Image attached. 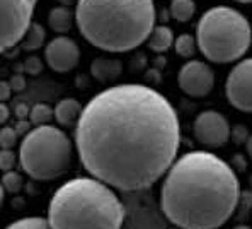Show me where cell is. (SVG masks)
<instances>
[{
  "label": "cell",
  "instance_id": "cell-1",
  "mask_svg": "<svg viewBox=\"0 0 252 229\" xmlns=\"http://www.w3.org/2000/svg\"><path fill=\"white\" fill-rule=\"evenodd\" d=\"M179 146L176 108L145 84H118L97 92L75 125L84 169L120 191L157 183L174 164Z\"/></svg>",
  "mask_w": 252,
  "mask_h": 229
},
{
  "label": "cell",
  "instance_id": "cell-2",
  "mask_svg": "<svg viewBox=\"0 0 252 229\" xmlns=\"http://www.w3.org/2000/svg\"><path fill=\"white\" fill-rule=\"evenodd\" d=\"M232 164L208 151H191L170 166L160 188V209L179 229H218L240 202Z\"/></svg>",
  "mask_w": 252,
  "mask_h": 229
},
{
  "label": "cell",
  "instance_id": "cell-3",
  "mask_svg": "<svg viewBox=\"0 0 252 229\" xmlns=\"http://www.w3.org/2000/svg\"><path fill=\"white\" fill-rule=\"evenodd\" d=\"M80 35L107 53H125L148 41L155 28L154 0H79Z\"/></svg>",
  "mask_w": 252,
  "mask_h": 229
},
{
  "label": "cell",
  "instance_id": "cell-4",
  "mask_svg": "<svg viewBox=\"0 0 252 229\" xmlns=\"http://www.w3.org/2000/svg\"><path fill=\"white\" fill-rule=\"evenodd\" d=\"M46 219L51 229H121L125 205L109 185L80 176L55 191Z\"/></svg>",
  "mask_w": 252,
  "mask_h": 229
},
{
  "label": "cell",
  "instance_id": "cell-5",
  "mask_svg": "<svg viewBox=\"0 0 252 229\" xmlns=\"http://www.w3.org/2000/svg\"><path fill=\"white\" fill-rule=\"evenodd\" d=\"M198 48L213 64H232L247 53L252 43V29L247 17L232 7L206 10L196 26Z\"/></svg>",
  "mask_w": 252,
  "mask_h": 229
},
{
  "label": "cell",
  "instance_id": "cell-6",
  "mask_svg": "<svg viewBox=\"0 0 252 229\" xmlns=\"http://www.w3.org/2000/svg\"><path fill=\"white\" fill-rule=\"evenodd\" d=\"M73 157V144L58 127H36L22 139L19 164L29 178L36 182H51L65 175Z\"/></svg>",
  "mask_w": 252,
  "mask_h": 229
},
{
  "label": "cell",
  "instance_id": "cell-7",
  "mask_svg": "<svg viewBox=\"0 0 252 229\" xmlns=\"http://www.w3.org/2000/svg\"><path fill=\"white\" fill-rule=\"evenodd\" d=\"M38 0H2V51L12 50L26 38Z\"/></svg>",
  "mask_w": 252,
  "mask_h": 229
},
{
  "label": "cell",
  "instance_id": "cell-8",
  "mask_svg": "<svg viewBox=\"0 0 252 229\" xmlns=\"http://www.w3.org/2000/svg\"><path fill=\"white\" fill-rule=\"evenodd\" d=\"M225 96L235 110L252 113V57L235 65L225 80Z\"/></svg>",
  "mask_w": 252,
  "mask_h": 229
},
{
  "label": "cell",
  "instance_id": "cell-9",
  "mask_svg": "<svg viewBox=\"0 0 252 229\" xmlns=\"http://www.w3.org/2000/svg\"><path fill=\"white\" fill-rule=\"evenodd\" d=\"M194 137L199 144L210 149H220L230 139V125L227 118L215 110H206L196 116L194 125H192Z\"/></svg>",
  "mask_w": 252,
  "mask_h": 229
},
{
  "label": "cell",
  "instance_id": "cell-10",
  "mask_svg": "<svg viewBox=\"0 0 252 229\" xmlns=\"http://www.w3.org/2000/svg\"><path fill=\"white\" fill-rule=\"evenodd\" d=\"M177 84L184 94L191 96V98H205L213 91L215 74L205 62L189 60L181 67Z\"/></svg>",
  "mask_w": 252,
  "mask_h": 229
},
{
  "label": "cell",
  "instance_id": "cell-11",
  "mask_svg": "<svg viewBox=\"0 0 252 229\" xmlns=\"http://www.w3.org/2000/svg\"><path fill=\"white\" fill-rule=\"evenodd\" d=\"M44 60L48 67L58 74L70 72L80 60L79 45L68 36H57L44 48Z\"/></svg>",
  "mask_w": 252,
  "mask_h": 229
},
{
  "label": "cell",
  "instance_id": "cell-12",
  "mask_svg": "<svg viewBox=\"0 0 252 229\" xmlns=\"http://www.w3.org/2000/svg\"><path fill=\"white\" fill-rule=\"evenodd\" d=\"M121 72H123V64L114 57H97L91 64L92 77L102 84L114 82L116 79H120Z\"/></svg>",
  "mask_w": 252,
  "mask_h": 229
},
{
  "label": "cell",
  "instance_id": "cell-13",
  "mask_svg": "<svg viewBox=\"0 0 252 229\" xmlns=\"http://www.w3.org/2000/svg\"><path fill=\"white\" fill-rule=\"evenodd\" d=\"M82 106L75 98H63L55 106V120L62 127H75L82 114Z\"/></svg>",
  "mask_w": 252,
  "mask_h": 229
},
{
  "label": "cell",
  "instance_id": "cell-14",
  "mask_svg": "<svg viewBox=\"0 0 252 229\" xmlns=\"http://www.w3.org/2000/svg\"><path fill=\"white\" fill-rule=\"evenodd\" d=\"M75 23V12L70 10V7L58 5L48 12V24L55 33H68Z\"/></svg>",
  "mask_w": 252,
  "mask_h": 229
},
{
  "label": "cell",
  "instance_id": "cell-15",
  "mask_svg": "<svg viewBox=\"0 0 252 229\" xmlns=\"http://www.w3.org/2000/svg\"><path fill=\"white\" fill-rule=\"evenodd\" d=\"M174 46V33L169 26H155L148 38V48L154 53H165Z\"/></svg>",
  "mask_w": 252,
  "mask_h": 229
},
{
  "label": "cell",
  "instance_id": "cell-16",
  "mask_svg": "<svg viewBox=\"0 0 252 229\" xmlns=\"http://www.w3.org/2000/svg\"><path fill=\"white\" fill-rule=\"evenodd\" d=\"M196 14L194 0H170V16L179 23H188Z\"/></svg>",
  "mask_w": 252,
  "mask_h": 229
},
{
  "label": "cell",
  "instance_id": "cell-17",
  "mask_svg": "<svg viewBox=\"0 0 252 229\" xmlns=\"http://www.w3.org/2000/svg\"><path fill=\"white\" fill-rule=\"evenodd\" d=\"M44 38H46V31L41 24L32 23L29 26L28 33H26V38L22 39V48L26 51H36L43 46Z\"/></svg>",
  "mask_w": 252,
  "mask_h": 229
},
{
  "label": "cell",
  "instance_id": "cell-18",
  "mask_svg": "<svg viewBox=\"0 0 252 229\" xmlns=\"http://www.w3.org/2000/svg\"><path fill=\"white\" fill-rule=\"evenodd\" d=\"M55 118V110H51L48 105L44 103H39V105H34L31 108V113H29V121H31L34 127H43V125H50V121Z\"/></svg>",
  "mask_w": 252,
  "mask_h": 229
},
{
  "label": "cell",
  "instance_id": "cell-19",
  "mask_svg": "<svg viewBox=\"0 0 252 229\" xmlns=\"http://www.w3.org/2000/svg\"><path fill=\"white\" fill-rule=\"evenodd\" d=\"M174 46H176V51L179 57L191 58V57H194L196 50H198V39L192 35H181L179 38L174 41Z\"/></svg>",
  "mask_w": 252,
  "mask_h": 229
},
{
  "label": "cell",
  "instance_id": "cell-20",
  "mask_svg": "<svg viewBox=\"0 0 252 229\" xmlns=\"http://www.w3.org/2000/svg\"><path fill=\"white\" fill-rule=\"evenodd\" d=\"M5 229H51V226L44 217H22L10 223Z\"/></svg>",
  "mask_w": 252,
  "mask_h": 229
},
{
  "label": "cell",
  "instance_id": "cell-21",
  "mask_svg": "<svg viewBox=\"0 0 252 229\" xmlns=\"http://www.w3.org/2000/svg\"><path fill=\"white\" fill-rule=\"evenodd\" d=\"M22 188V178L17 171H7L3 173L2 178V190H5L7 193H17Z\"/></svg>",
  "mask_w": 252,
  "mask_h": 229
},
{
  "label": "cell",
  "instance_id": "cell-22",
  "mask_svg": "<svg viewBox=\"0 0 252 229\" xmlns=\"http://www.w3.org/2000/svg\"><path fill=\"white\" fill-rule=\"evenodd\" d=\"M17 137H19V134L16 132V128L3 125L2 130H0V146H2V149H14V146L17 144Z\"/></svg>",
  "mask_w": 252,
  "mask_h": 229
},
{
  "label": "cell",
  "instance_id": "cell-23",
  "mask_svg": "<svg viewBox=\"0 0 252 229\" xmlns=\"http://www.w3.org/2000/svg\"><path fill=\"white\" fill-rule=\"evenodd\" d=\"M17 157L19 156H16V153L12 149H2V153H0V168H2V171H14Z\"/></svg>",
  "mask_w": 252,
  "mask_h": 229
},
{
  "label": "cell",
  "instance_id": "cell-24",
  "mask_svg": "<svg viewBox=\"0 0 252 229\" xmlns=\"http://www.w3.org/2000/svg\"><path fill=\"white\" fill-rule=\"evenodd\" d=\"M41 69H43V64H41V60H39L38 57H29V58H26L24 70L28 74H31V76H38V74L41 72Z\"/></svg>",
  "mask_w": 252,
  "mask_h": 229
},
{
  "label": "cell",
  "instance_id": "cell-25",
  "mask_svg": "<svg viewBox=\"0 0 252 229\" xmlns=\"http://www.w3.org/2000/svg\"><path fill=\"white\" fill-rule=\"evenodd\" d=\"M230 139H233L235 144L247 142V139H249V135H247V127H244V125H235L230 132Z\"/></svg>",
  "mask_w": 252,
  "mask_h": 229
},
{
  "label": "cell",
  "instance_id": "cell-26",
  "mask_svg": "<svg viewBox=\"0 0 252 229\" xmlns=\"http://www.w3.org/2000/svg\"><path fill=\"white\" fill-rule=\"evenodd\" d=\"M12 86H10L9 80H2V84H0V98H2V101H9L10 98H12Z\"/></svg>",
  "mask_w": 252,
  "mask_h": 229
},
{
  "label": "cell",
  "instance_id": "cell-27",
  "mask_svg": "<svg viewBox=\"0 0 252 229\" xmlns=\"http://www.w3.org/2000/svg\"><path fill=\"white\" fill-rule=\"evenodd\" d=\"M31 127H32L31 121H28V120H19V121L16 123V127H14V128H16V132H17L19 135H22V137H26V135H28L29 132L32 130Z\"/></svg>",
  "mask_w": 252,
  "mask_h": 229
},
{
  "label": "cell",
  "instance_id": "cell-28",
  "mask_svg": "<svg viewBox=\"0 0 252 229\" xmlns=\"http://www.w3.org/2000/svg\"><path fill=\"white\" fill-rule=\"evenodd\" d=\"M29 113H31V110H29L28 105H24V103H17L16 108H14V114L17 116V120H26V118H29Z\"/></svg>",
  "mask_w": 252,
  "mask_h": 229
},
{
  "label": "cell",
  "instance_id": "cell-29",
  "mask_svg": "<svg viewBox=\"0 0 252 229\" xmlns=\"http://www.w3.org/2000/svg\"><path fill=\"white\" fill-rule=\"evenodd\" d=\"M10 86H12L14 91H22L26 87V79L22 74H16V76H12V79L9 80Z\"/></svg>",
  "mask_w": 252,
  "mask_h": 229
},
{
  "label": "cell",
  "instance_id": "cell-30",
  "mask_svg": "<svg viewBox=\"0 0 252 229\" xmlns=\"http://www.w3.org/2000/svg\"><path fill=\"white\" fill-rule=\"evenodd\" d=\"M246 159H244L242 154H235L233 156V162H232V168L233 169H239V171H244L246 169Z\"/></svg>",
  "mask_w": 252,
  "mask_h": 229
},
{
  "label": "cell",
  "instance_id": "cell-31",
  "mask_svg": "<svg viewBox=\"0 0 252 229\" xmlns=\"http://www.w3.org/2000/svg\"><path fill=\"white\" fill-rule=\"evenodd\" d=\"M9 116H10L9 108H7L5 103H2V106H0V123H2V127L7 123V120H9Z\"/></svg>",
  "mask_w": 252,
  "mask_h": 229
},
{
  "label": "cell",
  "instance_id": "cell-32",
  "mask_svg": "<svg viewBox=\"0 0 252 229\" xmlns=\"http://www.w3.org/2000/svg\"><path fill=\"white\" fill-rule=\"evenodd\" d=\"M246 149H247V156L252 159V134L249 135V139H247V142H246Z\"/></svg>",
  "mask_w": 252,
  "mask_h": 229
},
{
  "label": "cell",
  "instance_id": "cell-33",
  "mask_svg": "<svg viewBox=\"0 0 252 229\" xmlns=\"http://www.w3.org/2000/svg\"><path fill=\"white\" fill-rule=\"evenodd\" d=\"M60 5H65V7H70V5H73L75 2H79V0H57Z\"/></svg>",
  "mask_w": 252,
  "mask_h": 229
},
{
  "label": "cell",
  "instance_id": "cell-34",
  "mask_svg": "<svg viewBox=\"0 0 252 229\" xmlns=\"http://www.w3.org/2000/svg\"><path fill=\"white\" fill-rule=\"evenodd\" d=\"M233 229H252L251 226H246V224H239V226H235Z\"/></svg>",
  "mask_w": 252,
  "mask_h": 229
},
{
  "label": "cell",
  "instance_id": "cell-35",
  "mask_svg": "<svg viewBox=\"0 0 252 229\" xmlns=\"http://www.w3.org/2000/svg\"><path fill=\"white\" fill-rule=\"evenodd\" d=\"M235 2H240V3H252V0H235Z\"/></svg>",
  "mask_w": 252,
  "mask_h": 229
}]
</instances>
